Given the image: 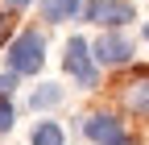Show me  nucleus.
<instances>
[{
  "label": "nucleus",
  "mask_w": 149,
  "mask_h": 145,
  "mask_svg": "<svg viewBox=\"0 0 149 145\" xmlns=\"http://www.w3.org/2000/svg\"><path fill=\"white\" fill-rule=\"evenodd\" d=\"M46 62V42L37 29H25L17 33L13 46H8V70H17V75H37Z\"/></svg>",
  "instance_id": "f257e3e1"
},
{
  "label": "nucleus",
  "mask_w": 149,
  "mask_h": 145,
  "mask_svg": "<svg viewBox=\"0 0 149 145\" xmlns=\"http://www.w3.org/2000/svg\"><path fill=\"white\" fill-rule=\"evenodd\" d=\"M62 66H66V75L79 83V87H95V50H91L83 38H70V42H66Z\"/></svg>",
  "instance_id": "f03ea898"
},
{
  "label": "nucleus",
  "mask_w": 149,
  "mask_h": 145,
  "mask_svg": "<svg viewBox=\"0 0 149 145\" xmlns=\"http://www.w3.org/2000/svg\"><path fill=\"white\" fill-rule=\"evenodd\" d=\"M83 17H87V21H95V25L120 29V25H128V21H137V8L128 4V0H87Z\"/></svg>",
  "instance_id": "7ed1b4c3"
},
{
  "label": "nucleus",
  "mask_w": 149,
  "mask_h": 145,
  "mask_svg": "<svg viewBox=\"0 0 149 145\" xmlns=\"http://www.w3.org/2000/svg\"><path fill=\"white\" fill-rule=\"evenodd\" d=\"M91 50H95V62L100 66H124L128 58H133V42H128L120 29H104L100 38L91 42Z\"/></svg>",
  "instance_id": "20e7f679"
},
{
  "label": "nucleus",
  "mask_w": 149,
  "mask_h": 145,
  "mask_svg": "<svg viewBox=\"0 0 149 145\" xmlns=\"http://www.w3.org/2000/svg\"><path fill=\"white\" fill-rule=\"evenodd\" d=\"M83 133L95 141V145H133V137L120 129V120H116V116H104V112H100V116H87Z\"/></svg>",
  "instance_id": "39448f33"
},
{
  "label": "nucleus",
  "mask_w": 149,
  "mask_h": 145,
  "mask_svg": "<svg viewBox=\"0 0 149 145\" xmlns=\"http://www.w3.org/2000/svg\"><path fill=\"white\" fill-rule=\"evenodd\" d=\"M124 108L137 112V116H149V66L137 70V75L124 83Z\"/></svg>",
  "instance_id": "423d86ee"
},
{
  "label": "nucleus",
  "mask_w": 149,
  "mask_h": 145,
  "mask_svg": "<svg viewBox=\"0 0 149 145\" xmlns=\"http://www.w3.org/2000/svg\"><path fill=\"white\" fill-rule=\"evenodd\" d=\"M87 8V0H42V17L54 25H62V21H74Z\"/></svg>",
  "instance_id": "0eeeda50"
},
{
  "label": "nucleus",
  "mask_w": 149,
  "mask_h": 145,
  "mask_svg": "<svg viewBox=\"0 0 149 145\" xmlns=\"http://www.w3.org/2000/svg\"><path fill=\"white\" fill-rule=\"evenodd\" d=\"M29 145H66V133L54 120H37L33 133H29Z\"/></svg>",
  "instance_id": "6e6552de"
},
{
  "label": "nucleus",
  "mask_w": 149,
  "mask_h": 145,
  "mask_svg": "<svg viewBox=\"0 0 149 145\" xmlns=\"http://www.w3.org/2000/svg\"><path fill=\"white\" fill-rule=\"evenodd\" d=\"M58 100H62V87H54V83H42V87L33 91V112H37V108H54Z\"/></svg>",
  "instance_id": "1a4fd4ad"
},
{
  "label": "nucleus",
  "mask_w": 149,
  "mask_h": 145,
  "mask_svg": "<svg viewBox=\"0 0 149 145\" xmlns=\"http://www.w3.org/2000/svg\"><path fill=\"white\" fill-rule=\"evenodd\" d=\"M13 129V104H8V96H0V133H8Z\"/></svg>",
  "instance_id": "9d476101"
},
{
  "label": "nucleus",
  "mask_w": 149,
  "mask_h": 145,
  "mask_svg": "<svg viewBox=\"0 0 149 145\" xmlns=\"http://www.w3.org/2000/svg\"><path fill=\"white\" fill-rule=\"evenodd\" d=\"M17 87V70H8V75H0V96H8Z\"/></svg>",
  "instance_id": "9b49d317"
},
{
  "label": "nucleus",
  "mask_w": 149,
  "mask_h": 145,
  "mask_svg": "<svg viewBox=\"0 0 149 145\" xmlns=\"http://www.w3.org/2000/svg\"><path fill=\"white\" fill-rule=\"evenodd\" d=\"M21 8H29V0H4V13H21Z\"/></svg>",
  "instance_id": "f8f14e48"
},
{
  "label": "nucleus",
  "mask_w": 149,
  "mask_h": 145,
  "mask_svg": "<svg viewBox=\"0 0 149 145\" xmlns=\"http://www.w3.org/2000/svg\"><path fill=\"white\" fill-rule=\"evenodd\" d=\"M4 38H8V21L0 17V42H4Z\"/></svg>",
  "instance_id": "ddd939ff"
},
{
  "label": "nucleus",
  "mask_w": 149,
  "mask_h": 145,
  "mask_svg": "<svg viewBox=\"0 0 149 145\" xmlns=\"http://www.w3.org/2000/svg\"><path fill=\"white\" fill-rule=\"evenodd\" d=\"M145 42H149V21H145Z\"/></svg>",
  "instance_id": "4468645a"
}]
</instances>
